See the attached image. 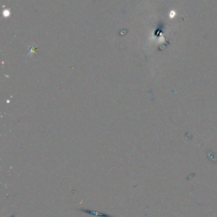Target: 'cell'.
Masks as SVG:
<instances>
[{"mask_svg": "<svg viewBox=\"0 0 217 217\" xmlns=\"http://www.w3.org/2000/svg\"><path fill=\"white\" fill-rule=\"evenodd\" d=\"M10 217H15V215H12V216H11Z\"/></svg>", "mask_w": 217, "mask_h": 217, "instance_id": "obj_2", "label": "cell"}, {"mask_svg": "<svg viewBox=\"0 0 217 217\" xmlns=\"http://www.w3.org/2000/svg\"><path fill=\"white\" fill-rule=\"evenodd\" d=\"M79 210L80 211V212H82L84 213L90 214V215H95V216H100V217H114L113 216H110V215H109L108 214H106V213L99 212H96V211H93V210H89V209H79Z\"/></svg>", "mask_w": 217, "mask_h": 217, "instance_id": "obj_1", "label": "cell"}]
</instances>
